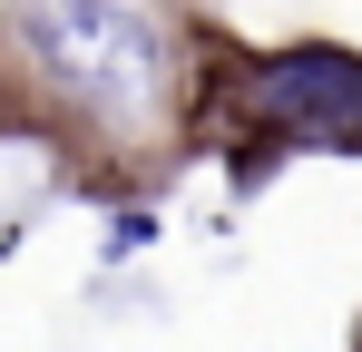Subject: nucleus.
Returning a JSON list of instances; mask_svg holds the SVG:
<instances>
[{
  "label": "nucleus",
  "mask_w": 362,
  "mask_h": 352,
  "mask_svg": "<svg viewBox=\"0 0 362 352\" xmlns=\"http://www.w3.org/2000/svg\"><path fill=\"white\" fill-rule=\"evenodd\" d=\"M30 59L127 137L167 108V40L127 0H30Z\"/></svg>",
  "instance_id": "obj_1"
},
{
  "label": "nucleus",
  "mask_w": 362,
  "mask_h": 352,
  "mask_svg": "<svg viewBox=\"0 0 362 352\" xmlns=\"http://www.w3.org/2000/svg\"><path fill=\"white\" fill-rule=\"evenodd\" d=\"M235 108L284 147H362V59L333 40L274 49L235 78Z\"/></svg>",
  "instance_id": "obj_2"
},
{
  "label": "nucleus",
  "mask_w": 362,
  "mask_h": 352,
  "mask_svg": "<svg viewBox=\"0 0 362 352\" xmlns=\"http://www.w3.org/2000/svg\"><path fill=\"white\" fill-rule=\"evenodd\" d=\"M137 245H157V216L147 206H127L118 225H108V254H137Z\"/></svg>",
  "instance_id": "obj_3"
}]
</instances>
